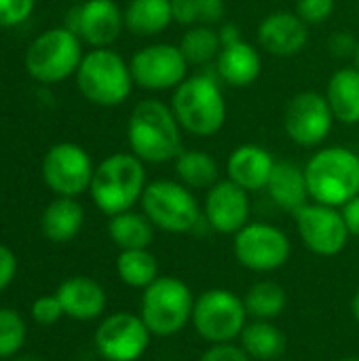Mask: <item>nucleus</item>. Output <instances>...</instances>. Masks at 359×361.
I'll use <instances>...</instances> for the list:
<instances>
[{
	"label": "nucleus",
	"instance_id": "nucleus-23",
	"mask_svg": "<svg viewBox=\"0 0 359 361\" xmlns=\"http://www.w3.org/2000/svg\"><path fill=\"white\" fill-rule=\"evenodd\" d=\"M83 222H85L83 205L74 201V197H57L47 205L40 220V228L49 241L66 243L80 233Z\"/></svg>",
	"mask_w": 359,
	"mask_h": 361
},
{
	"label": "nucleus",
	"instance_id": "nucleus-1",
	"mask_svg": "<svg viewBox=\"0 0 359 361\" xmlns=\"http://www.w3.org/2000/svg\"><path fill=\"white\" fill-rule=\"evenodd\" d=\"M180 123L171 106L159 99L140 102L127 123V140L131 152L144 163H167L176 161L182 152Z\"/></svg>",
	"mask_w": 359,
	"mask_h": 361
},
{
	"label": "nucleus",
	"instance_id": "nucleus-46",
	"mask_svg": "<svg viewBox=\"0 0 359 361\" xmlns=\"http://www.w3.org/2000/svg\"><path fill=\"white\" fill-rule=\"evenodd\" d=\"M19 361H32V360H19Z\"/></svg>",
	"mask_w": 359,
	"mask_h": 361
},
{
	"label": "nucleus",
	"instance_id": "nucleus-45",
	"mask_svg": "<svg viewBox=\"0 0 359 361\" xmlns=\"http://www.w3.org/2000/svg\"><path fill=\"white\" fill-rule=\"evenodd\" d=\"M355 61H358V68H359V40H358V51H355Z\"/></svg>",
	"mask_w": 359,
	"mask_h": 361
},
{
	"label": "nucleus",
	"instance_id": "nucleus-25",
	"mask_svg": "<svg viewBox=\"0 0 359 361\" xmlns=\"http://www.w3.org/2000/svg\"><path fill=\"white\" fill-rule=\"evenodd\" d=\"M108 235L121 252L123 250H148V245L154 239V224L146 218L144 212L138 214L129 209V212L110 216Z\"/></svg>",
	"mask_w": 359,
	"mask_h": 361
},
{
	"label": "nucleus",
	"instance_id": "nucleus-15",
	"mask_svg": "<svg viewBox=\"0 0 359 361\" xmlns=\"http://www.w3.org/2000/svg\"><path fill=\"white\" fill-rule=\"evenodd\" d=\"M332 123L334 114L330 104L326 95L317 91H303L294 95L286 106L284 129L288 137L303 148L320 146L332 131Z\"/></svg>",
	"mask_w": 359,
	"mask_h": 361
},
{
	"label": "nucleus",
	"instance_id": "nucleus-24",
	"mask_svg": "<svg viewBox=\"0 0 359 361\" xmlns=\"http://www.w3.org/2000/svg\"><path fill=\"white\" fill-rule=\"evenodd\" d=\"M326 99L336 121L343 125L359 123V68L336 70L326 89Z\"/></svg>",
	"mask_w": 359,
	"mask_h": 361
},
{
	"label": "nucleus",
	"instance_id": "nucleus-21",
	"mask_svg": "<svg viewBox=\"0 0 359 361\" xmlns=\"http://www.w3.org/2000/svg\"><path fill=\"white\" fill-rule=\"evenodd\" d=\"M216 68L220 78L231 87H250L262 70V61L258 51L245 42L237 40L233 44H224L216 57Z\"/></svg>",
	"mask_w": 359,
	"mask_h": 361
},
{
	"label": "nucleus",
	"instance_id": "nucleus-27",
	"mask_svg": "<svg viewBox=\"0 0 359 361\" xmlns=\"http://www.w3.org/2000/svg\"><path fill=\"white\" fill-rule=\"evenodd\" d=\"M171 21V0H131L125 8V27L135 36H154Z\"/></svg>",
	"mask_w": 359,
	"mask_h": 361
},
{
	"label": "nucleus",
	"instance_id": "nucleus-33",
	"mask_svg": "<svg viewBox=\"0 0 359 361\" xmlns=\"http://www.w3.org/2000/svg\"><path fill=\"white\" fill-rule=\"evenodd\" d=\"M334 13V0H298L296 15L309 23H324Z\"/></svg>",
	"mask_w": 359,
	"mask_h": 361
},
{
	"label": "nucleus",
	"instance_id": "nucleus-8",
	"mask_svg": "<svg viewBox=\"0 0 359 361\" xmlns=\"http://www.w3.org/2000/svg\"><path fill=\"white\" fill-rule=\"evenodd\" d=\"M195 332L209 345L233 343L248 324L243 298L224 288H212L195 298L193 319Z\"/></svg>",
	"mask_w": 359,
	"mask_h": 361
},
{
	"label": "nucleus",
	"instance_id": "nucleus-26",
	"mask_svg": "<svg viewBox=\"0 0 359 361\" xmlns=\"http://www.w3.org/2000/svg\"><path fill=\"white\" fill-rule=\"evenodd\" d=\"M239 341L252 360H281V355L286 351V334L273 322L254 319V322L245 324Z\"/></svg>",
	"mask_w": 359,
	"mask_h": 361
},
{
	"label": "nucleus",
	"instance_id": "nucleus-4",
	"mask_svg": "<svg viewBox=\"0 0 359 361\" xmlns=\"http://www.w3.org/2000/svg\"><path fill=\"white\" fill-rule=\"evenodd\" d=\"M171 110L180 127L193 135H216L226 121V102L218 82L209 76H186L174 89Z\"/></svg>",
	"mask_w": 359,
	"mask_h": 361
},
{
	"label": "nucleus",
	"instance_id": "nucleus-19",
	"mask_svg": "<svg viewBox=\"0 0 359 361\" xmlns=\"http://www.w3.org/2000/svg\"><path fill=\"white\" fill-rule=\"evenodd\" d=\"M55 296L61 302L63 315L76 322H91L97 319L106 309V292L104 288L87 277V275H74L68 277L55 292Z\"/></svg>",
	"mask_w": 359,
	"mask_h": 361
},
{
	"label": "nucleus",
	"instance_id": "nucleus-3",
	"mask_svg": "<svg viewBox=\"0 0 359 361\" xmlns=\"http://www.w3.org/2000/svg\"><path fill=\"white\" fill-rule=\"evenodd\" d=\"M309 199L330 207H343L359 195V154L345 146L317 150L307 167Z\"/></svg>",
	"mask_w": 359,
	"mask_h": 361
},
{
	"label": "nucleus",
	"instance_id": "nucleus-12",
	"mask_svg": "<svg viewBox=\"0 0 359 361\" xmlns=\"http://www.w3.org/2000/svg\"><path fill=\"white\" fill-rule=\"evenodd\" d=\"M129 68L138 87L146 91H167L186 80L188 61L182 55L180 47L157 42L140 49L131 57Z\"/></svg>",
	"mask_w": 359,
	"mask_h": 361
},
{
	"label": "nucleus",
	"instance_id": "nucleus-7",
	"mask_svg": "<svg viewBox=\"0 0 359 361\" xmlns=\"http://www.w3.org/2000/svg\"><path fill=\"white\" fill-rule=\"evenodd\" d=\"M140 203L142 212L154 224V228L165 233H190L203 220L195 195L182 182L154 180L146 184Z\"/></svg>",
	"mask_w": 359,
	"mask_h": 361
},
{
	"label": "nucleus",
	"instance_id": "nucleus-44",
	"mask_svg": "<svg viewBox=\"0 0 359 361\" xmlns=\"http://www.w3.org/2000/svg\"><path fill=\"white\" fill-rule=\"evenodd\" d=\"M341 361H359V355H351V357H345V360Z\"/></svg>",
	"mask_w": 359,
	"mask_h": 361
},
{
	"label": "nucleus",
	"instance_id": "nucleus-48",
	"mask_svg": "<svg viewBox=\"0 0 359 361\" xmlns=\"http://www.w3.org/2000/svg\"><path fill=\"white\" fill-rule=\"evenodd\" d=\"M358 4H359V0H358Z\"/></svg>",
	"mask_w": 359,
	"mask_h": 361
},
{
	"label": "nucleus",
	"instance_id": "nucleus-10",
	"mask_svg": "<svg viewBox=\"0 0 359 361\" xmlns=\"http://www.w3.org/2000/svg\"><path fill=\"white\" fill-rule=\"evenodd\" d=\"M233 254L237 262L254 273H273L292 256L288 235L267 222H248L233 241Z\"/></svg>",
	"mask_w": 359,
	"mask_h": 361
},
{
	"label": "nucleus",
	"instance_id": "nucleus-20",
	"mask_svg": "<svg viewBox=\"0 0 359 361\" xmlns=\"http://www.w3.org/2000/svg\"><path fill=\"white\" fill-rule=\"evenodd\" d=\"M273 167H275V159L271 157V152L256 144L237 146L226 161L229 180L248 192L267 188Z\"/></svg>",
	"mask_w": 359,
	"mask_h": 361
},
{
	"label": "nucleus",
	"instance_id": "nucleus-31",
	"mask_svg": "<svg viewBox=\"0 0 359 361\" xmlns=\"http://www.w3.org/2000/svg\"><path fill=\"white\" fill-rule=\"evenodd\" d=\"M178 47H180V51L188 63L203 66V63H209L212 59L218 57V53L222 49V40H220L218 30H214L212 25L199 23L182 36Z\"/></svg>",
	"mask_w": 359,
	"mask_h": 361
},
{
	"label": "nucleus",
	"instance_id": "nucleus-18",
	"mask_svg": "<svg viewBox=\"0 0 359 361\" xmlns=\"http://www.w3.org/2000/svg\"><path fill=\"white\" fill-rule=\"evenodd\" d=\"M258 42L267 53L275 57L298 55L309 42L307 23L296 13L275 11L260 21Z\"/></svg>",
	"mask_w": 359,
	"mask_h": 361
},
{
	"label": "nucleus",
	"instance_id": "nucleus-41",
	"mask_svg": "<svg viewBox=\"0 0 359 361\" xmlns=\"http://www.w3.org/2000/svg\"><path fill=\"white\" fill-rule=\"evenodd\" d=\"M341 214L345 218V224L349 228V235L351 237H359V195L353 197L351 201H347L341 207Z\"/></svg>",
	"mask_w": 359,
	"mask_h": 361
},
{
	"label": "nucleus",
	"instance_id": "nucleus-11",
	"mask_svg": "<svg viewBox=\"0 0 359 361\" xmlns=\"http://www.w3.org/2000/svg\"><path fill=\"white\" fill-rule=\"evenodd\" d=\"M294 222L300 241L315 256L330 258L341 254L351 237L341 209L315 201L305 203L298 212H294Z\"/></svg>",
	"mask_w": 359,
	"mask_h": 361
},
{
	"label": "nucleus",
	"instance_id": "nucleus-16",
	"mask_svg": "<svg viewBox=\"0 0 359 361\" xmlns=\"http://www.w3.org/2000/svg\"><path fill=\"white\" fill-rule=\"evenodd\" d=\"M68 27L87 44L104 49L121 36L125 13H121L114 0H87L72 11Z\"/></svg>",
	"mask_w": 359,
	"mask_h": 361
},
{
	"label": "nucleus",
	"instance_id": "nucleus-35",
	"mask_svg": "<svg viewBox=\"0 0 359 361\" xmlns=\"http://www.w3.org/2000/svg\"><path fill=\"white\" fill-rule=\"evenodd\" d=\"M34 8V0H0V25L13 27L23 23Z\"/></svg>",
	"mask_w": 359,
	"mask_h": 361
},
{
	"label": "nucleus",
	"instance_id": "nucleus-30",
	"mask_svg": "<svg viewBox=\"0 0 359 361\" xmlns=\"http://www.w3.org/2000/svg\"><path fill=\"white\" fill-rule=\"evenodd\" d=\"M121 281L135 290H146L159 277V262L148 250H123L116 258Z\"/></svg>",
	"mask_w": 359,
	"mask_h": 361
},
{
	"label": "nucleus",
	"instance_id": "nucleus-37",
	"mask_svg": "<svg viewBox=\"0 0 359 361\" xmlns=\"http://www.w3.org/2000/svg\"><path fill=\"white\" fill-rule=\"evenodd\" d=\"M328 49L334 57H349L358 51V40L351 32H334L330 36Z\"/></svg>",
	"mask_w": 359,
	"mask_h": 361
},
{
	"label": "nucleus",
	"instance_id": "nucleus-22",
	"mask_svg": "<svg viewBox=\"0 0 359 361\" xmlns=\"http://www.w3.org/2000/svg\"><path fill=\"white\" fill-rule=\"evenodd\" d=\"M267 190L277 207L290 214L298 212L309 199L305 169L290 161H275Z\"/></svg>",
	"mask_w": 359,
	"mask_h": 361
},
{
	"label": "nucleus",
	"instance_id": "nucleus-6",
	"mask_svg": "<svg viewBox=\"0 0 359 361\" xmlns=\"http://www.w3.org/2000/svg\"><path fill=\"white\" fill-rule=\"evenodd\" d=\"M76 85L91 104L112 108L129 97L135 82L127 61L104 47L93 49L83 57L76 70Z\"/></svg>",
	"mask_w": 359,
	"mask_h": 361
},
{
	"label": "nucleus",
	"instance_id": "nucleus-38",
	"mask_svg": "<svg viewBox=\"0 0 359 361\" xmlns=\"http://www.w3.org/2000/svg\"><path fill=\"white\" fill-rule=\"evenodd\" d=\"M171 17L182 25L199 23V8L197 0H171Z\"/></svg>",
	"mask_w": 359,
	"mask_h": 361
},
{
	"label": "nucleus",
	"instance_id": "nucleus-34",
	"mask_svg": "<svg viewBox=\"0 0 359 361\" xmlns=\"http://www.w3.org/2000/svg\"><path fill=\"white\" fill-rule=\"evenodd\" d=\"M32 317L40 326H53L63 317V309L57 296H40L32 305Z\"/></svg>",
	"mask_w": 359,
	"mask_h": 361
},
{
	"label": "nucleus",
	"instance_id": "nucleus-14",
	"mask_svg": "<svg viewBox=\"0 0 359 361\" xmlns=\"http://www.w3.org/2000/svg\"><path fill=\"white\" fill-rule=\"evenodd\" d=\"M93 163L87 150L72 142H61L49 148L42 161V178L59 197H76L91 186Z\"/></svg>",
	"mask_w": 359,
	"mask_h": 361
},
{
	"label": "nucleus",
	"instance_id": "nucleus-40",
	"mask_svg": "<svg viewBox=\"0 0 359 361\" xmlns=\"http://www.w3.org/2000/svg\"><path fill=\"white\" fill-rule=\"evenodd\" d=\"M197 8H199V23L203 25L216 23L224 15L222 0H197Z\"/></svg>",
	"mask_w": 359,
	"mask_h": 361
},
{
	"label": "nucleus",
	"instance_id": "nucleus-42",
	"mask_svg": "<svg viewBox=\"0 0 359 361\" xmlns=\"http://www.w3.org/2000/svg\"><path fill=\"white\" fill-rule=\"evenodd\" d=\"M218 34H220L222 47H224V44H233V42L241 40V36H239V27H237L235 23H224V25L218 30Z\"/></svg>",
	"mask_w": 359,
	"mask_h": 361
},
{
	"label": "nucleus",
	"instance_id": "nucleus-43",
	"mask_svg": "<svg viewBox=\"0 0 359 361\" xmlns=\"http://www.w3.org/2000/svg\"><path fill=\"white\" fill-rule=\"evenodd\" d=\"M351 313H353V319L359 324V290L355 292L353 300H351Z\"/></svg>",
	"mask_w": 359,
	"mask_h": 361
},
{
	"label": "nucleus",
	"instance_id": "nucleus-17",
	"mask_svg": "<svg viewBox=\"0 0 359 361\" xmlns=\"http://www.w3.org/2000/svg\"><path fill=\"white\" fill-rule=\"evenodd\" d=\"M203 218L212 231L235 237L250 220L248 190L231 180H218L207 190Z\"/></svg>",
	"mask_w": 359,
	"mask_h": 361
},
{
	"label": "nucleus",
	"instance_id": "nucleus-2",
	"mask_svg": "<svg viewBox=\"0 0 359 361\" xmlns=\"http://www.w3.org/2000/svg\"><path fill=\"white\" fill-rule=\"evenodd\" d=\"M146 188V169L133 152H114L93 171L89 186L91 199L106 216L129 212Z\"/></svg>",
	"mask_w": 359,
	"mask_h": 361
},
{
	"label": "nucleus",
	"instance_id": "nucleus-13",
	"mask_svg": "<svg viewBox=\"0 0 359 361\" xmlns=\"http://www.w3.org/2000/svg\"><path fill=\"white\" fill-rule=\"evenodd\" d=\"M150 330L140 315L121 311L108 315L95 330V349L106 361H138L150 345Z\"/></svg>",
	"mask_w": 359,
	"mask_h": 361
},
{
	"label": "nucleus",
	"instance_id": "nucleus-5",
	"mask_svg": "<svg viewBox=\"0 0 359 361\" xmlns=\"http://www.w3.org/2000/svg\"><path fill=\"white\" fill-rule=\"evenodd\" d=\"M195 296L180 277H157L142 294L140 317L152 336L180 334L193 319Z\"/></svg>",
	"mask_w": 359,
	"mask_h": 361
},
{
	"label": "nucleus",
	"instance_id": "nucleus-28",
	"mask_svg": "<svg viewBox=\"0 0 359 361\" xmlns=\"http://www.w3.org/2000/svg\"><path fill=\"white\" fill-rule=\"evenodd\" d=\"M176 173L190 190H209L218 182L220 169L212 154L203 150H182L176 159Z\"/></svg>",
	"mask_w": 359,
	"mask_h": 361
},
{
	"label": "nucleus",
	"instance_id": "nucleus-29",
	"mask_svg": "<svg viewBox=\"0 0 359 361\" xmlns=\"http://www.w3.org/2000/svg\"><path fill=\"white\" fill-rule=\"evenodd\" d=\"M248 315L262 322L277 319L288 307V294L277 281H256L243 296Z\"/></svg>",
	"mask_w": 359,
	"mask_h": 361
},
{
	"label": "nucleus",
	"instance_id": "nucleus-32",
	"mask_svg": "<svg viewBox=\"0 0 359 361\" xmlns=\"http://www.w3.org/2000/svg\"><path fill=\"white\" fill-rule=\"evenodd\" d=\"M28 336L23 317L15 309H0V357L19 353Z\"/></svg>",
	"mask_w": 359,
	"mask_h": 361
},
{
	"label": "nucleus",
	"instance_id": "nucleus-36",
	"mask_svg": "<svg viewBox=\"0 0 359 361\" xmlns=\"http://www.w3.org/2000/svg\"><path fill=\"white\" fill-rule=\"evenodd\" d=\"M199 361H252L241 345L235 343H218L212 345Z\"/></svg>",
	"mask_w": 359,
	"mask_h": 361
},
{
	"label": "nucleus",
	"instance_id": "nucleus-9",
	"mask_svg": "<svg viewBox=\"0 0 359 361\" xmlns=\"http://www.w3.org/2000/svg\"><path fill=\"white\" fill-rule=\"evenodd\" d=\"M83 57L80 38L70 27H53L30 44L25 70L34 80L51 85L74 74Z\"/></svg>",
	"mask_w": 359,
	"mask_h": 361
},
{
	"label": "nucleus",
	"instance_id": "nucleus-47",
	"mask_svg": "<svg viewBox=\"0 0 359 361\" xmlns=\"http://www.w3.org/2000/svg\"><path fill=\"white\" fill-rule=\"evenodd\" d=\"M273 361H286V360H273Z\"/></svg>",
	"mask_w": 359,
	"mask_h": 361
},
{
	"label": "nucleus",
	"instance_id": "nucleus-39",
	"mask_svg": "<svg viewBox=\"0 0 359 361\" xmlns=\"http://www.w3.org/2000/svg\"><path fill=\"white\" fill-rule=\"evenodd\" d=\"M15 273H17V258H15V254L6 245H0V292L13 281Z\"/></svg>",
	"mask_w": 359,
	"mask_h": 361
}]
</instances>
